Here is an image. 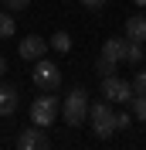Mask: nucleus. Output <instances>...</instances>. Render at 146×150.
Segmentation results:
<instances>
[{
  "label": "nucleus",
  "instance_id": "obj_1",
  "mask_svg": "<svg viewBox=\"0 0 146 150\" xmlns=\"http://www.w3.org/2000/svg\"><path fill=\"white\" fill-rule=\"evenodd\" d=\"M88 116H92V133L99 140H109L116 133V112H112V103L102 96V99H88Z\"/></svg>",
  "mask_w": 146,
  "mask_h": 150
},
{
  "label": "nucleus",
  "instance_id": "obj_2",
  "mask_svg": "<svg viewBox=\"0 0 146 150\" xmlns=\"http://www.w3.org/2000/svg\"><path fill=\"white\" fill-rule=\"evenodd\" d=\"M61 112H65V123H68V126H82V123L88 120V92H85L82 85H75L72 92L65 96Z\"/></svg>",
  "mask_w": 146,
  "mask_h": 150
},
{
  "label": "nucleus",
  "instance_id": "obj_3",
  "mask_svg": "<svg viewBox=\"0 0 146 150\" xmlns=\"http://www.w3.org/2000/svg\"><path fill=\"white\" fill-rule=\"evenodd\" d=\"M58 112H61V99L55 92H44V96H37L34 103H31V123L41 126V130H48L58 120Z\"/></svg>",
  "mask_w": 146,
  "mask_h": 150
},
{
  "label": "nucleus",
  "instance_id": "obj_4",
  "mask_svg": "<svg viewBox=\"0 0 146 150\" xmlns=\"http://www.w3.org/2000/svg\"><path fill=\"white\" fill-rule=\"evenodd\" d=\"M31 82H34L41 92H55L58 85H61V68H58V62H51V58H37V62H34V72H31Z\"/></svg>",
  "mask_w": 146,
  "mask_h": 150
},
{
  "label": "nucleus",
  "instance_id": "obj_5",
  "mask_svg": "<svg viewBox=\"0 0 146 150\" xmlns=\"http://www.w3.org/2000/svg\"><path fill=\"white\" fill-rule=\"evenodd\" d=\"M102 96H105L109 103H116V106H126L129 99H133V85L112 72V75H105V79H102Z\"/></svg>",
  "mask_w": 146,
  "mask_h": 150
},
{
  "label": "nucleus",
  "instance_id": "obj_6",
  "mask_svg": "<svg viewBox=\"0 0 146 150\" xmlns=\"http://www.w3.org/2000/svg\"><path fill=\"white\" fill-rule=\"evenodd\" d=\"M17 55L24 58V62H37V58H44V55H48V41H44L41 34H27V38H20Z\"/></svg>",
  "mask_w": 146,
  "mask_h": 150
},
{
  "label": "nucleus",
  "instance_id": "obj_7",
  "mask_svg": "<svg viewBox=\"0 0 146 150\" xmlns=\"http://www.w3.org/2000/svg\"><path fill=\"white\" fill-rule=\"evenodd\" d=\"M17 147L20 150H41V147H48V137L41 133V126H27V130H20Z\"/></svg>",
  "mask_w": 146,
  "mask_h": 150
},
{
  "label": "nucleus",
  "instance_id": "obj_8",
  "mask_svg": "<svg viewBox=\"0 0 146 150\" xmlns=\"http://www.w3.org/2000/svg\"><path fill=\"white\" fill-rule=\"evenodd\" d=\"M17 103H20L17 89L7 85V82H0V116H14L17 112Z\"/></svg>",
  "mask_w": 146,
  "mask_h": 150
},
{
  "label": "nucleus",
  "instance_id": "obj_9",
  "mask_svg": "<svg viewBox=\"0 0 146 150\" xmlns=\"http://www.w3.org/2000/svg\"><path fill=\"white\" fill-rule=\"evenodd\" d=\"M126 38L146 45V14H133V17L126 21Z\"/></svg>",
  "mask_w": 146,
  "mask_h": 150
},
{
  "label": "nucleus",
  "instance_id": "obj_10",
  "mask_svg": "<svg viewBox=\"0 0 146 150\" xmlns=\"http://www.w3.org/2000/svg\"><path fill=\"white\" fill-rule=\"evenodd\" d=\"M102 55L109 58V62H126V38H109L105 45H102Z\"/></svg>",
  "mask_w": 146,
  "mask_h": 150
},
{
  "label": "nucleus",
  "instance_id": "obj_11",
  "mask_svg": "<svg viewBox=\"0 0 146 150\" xmlns=\"http://www.w3.org/2000/svg\"><path fill=\"white\" fill-rule=\"evenodd\" d=\"M48 48L58 51V55H68V51H72V34H68V31H55L51 41H48Z\"/></svg>",
  "mask_w": 146,
  "mask_h": 150
},
{
  "label": "nucleus",
  "instance_id": "obj_12",
  "mask_svg": "<svg viewBox=\"0 0 146 150\" xmlns=\"http://www.w3.org/2000/svg\"><path fill=\"white\" fill-rule=\"evenodd\" d=\"M143 41H129V38H126V62H129V65H139V62H143Z\"/></svg>",
  "mask_w": 146,
  "mask_h": 150
},
{
  "label": "nucleus",
  "instance_id": "obj_13",
  "mask_svg": "<svg viewBox=\"0 0 146 150\" xmlns=\"http://www.w3.org/2000/svg\"><path fill=\"white\" fill-rule=\"evenodd\" d=\"M17 31V21H14V14L10 10H0V38H10Z\"/></svg>",
  "mask_w": 146,
  "mask_h": 150
},
{
  "label": "nucleus",
  "instance_id": "obj_14",
  "mask_svg": "<svg viewBox=\"0 0 146 150\" xmlns=\"http://www.w3.org/2000/svg\"><path fill=\"white\" fill-rule=\"evenodd\" d=\"M129 106H133V120L146 123V96H133V99H129Z\"/></svg>",
  "mask_w": 146,
  "mask_h": 150
},
{
  "label": "nucleus",
  "instance_id": "obj_15",
  "mask_svg": "<svg viewBox=\"0 0 146 150\" xmlns=\"http://www.w3.org/2000/svg\"><path fill=\"white\" fill-rule=\"evenodd\" d=\"M95 72H99V79H105V75L116 72V62H109L105 55H99V62H95Z\"/></svg>",
  "mask_w": 146,
  "mask_h": 150
},
{
  "label": "nucleus",
  "instance_id": "obj_16",
  "mask_svg": "<svg viewBox=\"0 0 146 150\" xmlns=\"http://www.w3.org/2000/svg\"><path fill=\"white\" fill-rule=\"evenodd\" d=\"M129 85H133V96H146V68L133 75V82H129Z\"/></svg>",
  "mask_w": 146,
  "mask_h": 150
},
{
  "label": "nucleus",
  "instance_id": "obj_17",
  "mask_svg": "<svg viewBox=\"0 0 146 150\" xmlns=\"http://www.w3.org/2000/svg\"><path fill=\"white\" fill-rule=\"evenodd\" d=\"M129 123H133V112H116V133H119V130H126Z\"/></svg>",
  "mask_w": 146,
  "mask_h": 150
},
{
  "label": "nucleus",
  "instance_id": "obj_18",
  "mask_svg": "<svg viewBox=\"0 0 146 150\" xmlns=\"http://www.w3.org/2000/svg\"><path fill=\"white\" fill-rule=\"evenodd\" d=\"M0 4H4V7L10 10V14H14V10H24V7L31 4V0H0Z\"/></svg>",
  "mask_w": 146,
  "mask_h": 150
},
{
  "label": "nucleus",
  "instance_id": "obj_19",
  "mask_svg": "<svg viewBox=\"0 0 146 150\" xmlns=\"http://www.w3.org/2000/svg\"><path fill=\"white\" fill-rule=\"evenodd\" d=\"M82 4H85L88 10H102V7H105V0H82Z\"/></svg>",
  "mask_w": 146,
  "mask_h": 150
},
{
  "label": "nucleus",
  "instance_id": "obj_20",
  "mask_svg": "<svg viewBox=\"0 0 146 150\" xmlns=\"http://www.w3.org/2000/svg\"><path fill=\"white\" fill-rule=\"evenodd\" d=\"M4 75H7V58L0 55V79H4Z\"/></svg>",
  "mask_w": 146,
  "mask_h": 150
},
{
  "label": "nucleus",
  "instance_id": "obj_21",
  "mask_svg": "<svg viewBox=\"0 0 146 150\" xmlns=\"http://www.w3.org/2000/svg\"><path fill=\"white\" fill-rule=\"evenodd\" d=\"M136 7H146V0H136Z\"/></svg>",
  "mask_w": 146,
  "mask_h": 150
},
{
  "label": "nucleus",
  "instance_id": "obj_22",
  "mask_svg": "<svg viewBox=\"0 0 146 150\" xmlns=\"http://www.w3.org/2000/svg\"><path fill=\"white\" fill-rule=\"evenodd\" d=\"M143 58H146V48H143Z\"/></svg>",
  "mask_w": 146,
  "mask_h": 150
},
{
  "label": "nucleus",
  "instance_id": "obj_23",
  "mask_svg": "<svg viewBox=\"0 0 146 150\" xmlns=\"http://www.w3.org/2000/svg\"><path fill=\"white\" fill-rule=\"evenodd\" d=\"M0 7H4V4H0Z\"/></svg>",
  "mask_w": 146,
  "mask_h": 150
}]
</instances>
